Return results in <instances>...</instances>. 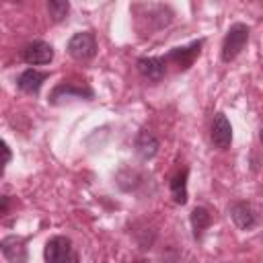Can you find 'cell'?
I'll list each match as a JSON object with an SVG mask.
<instances>
[{
	"label": "cell",
	"mask_w": 263,
	"mask_h": 263,
	"mask_svg": "<svg viewBox=\"0 0 263 263\" xmlns=\"http://www.w3.org/2000/svg\"><path fill=\"white\" fill-rule=\"evenodd\" d=\"M95 97V92L88 88V86H76V84H70V82H64V84H58L51 95H49V103L51 105H60L62 101L66 99H84V101H90Z\"/></svg>",
	"instance_id": "obj_7"
},
{
	"label": "cell",
	"mask_w": 263,
	"mask_h": 263,
	"mask_svg": "<svg viewBox=\"0 0 263 263\" xmlns=\"http://www.w3.org/2000/svg\"><path fill=\"white\" fill-rule=\"evenodd\" d=\"M212 224V216L205 208H193L191 212V228H193V236L195 238H201L203 230Z\"/></svg>",
	"instance_id": "obj_14"
},
{
	"label": "cell",
	"mask_w": 263,
	"mask_h": 263,
	"mask_svg": "<svg viewBox=\"0 0 263 263\" xmlns=\"http://www.w3.org/2000/svg\"><path fill=\"white\" fill-rule=\"evenodd\" d=\"M0 251L8 263H27V247L21 236H4L0 242Z\"/></svg>",
	"instance_id": "obj_8"
},
{
	"label": "cell",
	"mask_w": 263,
	"mask_h": 263,
	"mask_svg": "<svg viewBox=\"0 0 263 263\" xmlns=\"http://www.w3.org/2000/svg\"><path fill=\"white\" fill-rule=\"evenodd\" d=\"M259 138H261V142H263V129H261V136H259Z\"/></svg>",
	"instance_id": "obj_19"
},
{
	"label": "cell",
	"mask_w": 263,
	"mask_h": 263,
	"mask_svg": "<svg viewBox=\"0 0 263 263\" xmlns=\"http://www.w3.org/2000/svg\"><path fill=\"white\" fill-rule=\"evenodd\" d=\"M134 263H150V261H146V259H138V261H134Z\"/></svg>",
	"instance_id": "obj_18"
},
{
	"label": "cell",
	"mask_w": 263,
	"mask_h": 263,
	"mask_svg": "<svg viewBox=\"0 0 263 263\" xmlns=\"http://www.w3.org/2000/svg\"><path fill=\"white\" fill-rule=\"evenodd\" d=\"M230 216L234 220V224L240 228V230H249L257 224V216H255V210L251 208V203L247 201H234L230 205Z\"/></svg>",
	"instance_id": "obj_11"
},
{
	"label": "cell",
	"mask_w": 263,
	"mask_h": 263,
	"mask_svg": "<svg viewBox=\"0 0 263 263\" xmlns=\"http://www.w3.org/2000/svg\"><path fill=\"white\" fill-rule=\"evenodd\" d=\"M45 263H78V253L68 236H51L45 242Z\"/></svg>",
	"instance_id": "obj_1"
},
{
	"label": "cell",
	"mask_w": 263,
	"mask_h": 263,
	"mask_svg": "<svg viewBox=\"0 0 263 263\" xmlns=\"http://www.w3.org/2000/svg\"><path fill=\"white\" fill-rule=\"evenodd\" d=\"M136 66H138V72L146 80H152V82L162 80L164 74H166V62H164V58H140L136 62Z\"/></svg>",
	"instance_id": "obj_9"
},
{
	"label": "cell",
	"mask_w": 263,
	"mask_h": 263,
	"mask_svg": "<svg viewBox=\"0 0 263 263\" xmlns=\"http://www.w3.org/2000/svg\"><path fill=\"white\" fill-rule=\"evenodd\" d=\"M23 62L25 64H31V66H41V64H49L53 60V47L45 41H31L23 47V53H21Z\"/></svg>",
	"instance_id": "obj_5"
},
{
	"label": "cell",
	"mask_w": 263,
	"mask_h": 263,
	"mask_svg": "<svg viewBox=\"0 0 263 263\" xmlns=\"http://www.w3.org/2000/svg\"><path fill=\"white\" fill-rule=\"evenodd\" d=\"M136 152H138V156L142 158V160H150V158H154L156 156V152H158V148H160V144H158V138L152 134V132H148V129H142L138 136H136Z\"/></svg>",
	"instance_id": "obj_12"
},
{
	"label": "cell",
	"mask_w": 263,
	"mask_h": 263,
	"mask_svg": "<svg viewBox=\"0 0 263 263\" xmlns=\"http://www.w3.org/2000/svg\"><path fill=\"white\" fill-rule=\"evenodd\" d=\"M47 12H49V16H51L55 23H60V21H64V18L68 16V12H70V2H66V0H49V2H47Z\"/></svg>",
	"instance_id": "obj_15"
},
{
	"label": "cell",
	"mask_w": 263,
	"mask_h": 263,
	"mask_svg": "<svg viewBox=\"0 0 263 263\" xmlns=\"http://www.w3.org/2000/svg\"><path fill=\"white\" fill-rule=\"evenodd\" d=\"M6 210H8V197H6V195H2V210H0V212H2V214H6Z\"/></svg>",
	"instance_id": "obj_17"
},
{
	"label": "cell",
	"mask_w": 263,
	"mask_h": 263,
	"mask_svg": "<svg viewBox=\"0 0 263 263\" xmlns=\"http://www.w3.org/2000/svg\"><path fill=\"white\" fill-rule=\"evenodd\" d=\"M68 53L76 62H90L97 55V39L95 33L90 31H80L74 33L68 41Z\"/></svg>",
	"instance_id": "obj_3"
},
{
	"label": "cell",
	"mask_w": 263,
	"mask_h": 263,
	"mask_svg": "<svg viewBox=\"0 0 263 263\" xmlns=\"http://www.w3.org/2000/svg\"><path fill=\"white\" fill-rule=\"evenodd\" d=\"M2 152H4V160H2V166H6L8 162H10V148H8V144L6 142H2Z\"/></svg>",
	"instance_id": "obj_16"
},
{
	"label": "cell",
	"mask_w": 263,
	"mask_h": 263,
	"mask_svg": "<svg viewBox=\"0 0 263 263\" xmlns=\"http://www.w3.org/2000/svg\"><path fill=\"white\" fill-rule=\"evenodd\" d=\"M47 78H49L47 72H39V70H35V68H27V70L18 76L16 86H18V90H23V92H27V95H37Z\"/></svg>",
	"instance_id": "obj_10"
},
{
	"label": "cell",
	"mask_w": 263,
	"mask_h": 263,
	"mask_svg": "<svg viewBox=\"0 0 263 263\" xmlns=\"http://www.w3.org/2000/svg\"><path fill=\"white\" fill-rule=\"evenodd\" d=\"M210 138L218 150H228L232 144V125L224 113H216L212 121V132Z\"/></svg>",
	"instance_id": "obj_6"
},
{
	"label": "cell",
	"mask_w": 263,
	"mask_h": 263,
	"mask_svg": "<svg viewBox=\"0 0 263 263\" xmlns=\"http://www.w3.org/2000/svg\"><path fill=\"white\" fill-rule=\"evenodd\" d=\"M187 175H189V171L183 168V171H179L171 179V197L179 205H185L187 203Z\"/></svg>",
	"instance_id": "obj_13"
},
{
	"label": "cell",
	"mask_w": 263,
	"mask_h": 263,
	"mask_svg": "<svg viewBox=\"0 0 263 263\" xmlns=\"http://www.w3.org/2000/svg\"><path fill=\"white\" fill-rule=\"evenodd\" d=\"M201 45H203V41L197 39V41H193V43H189V45L173 47V49L164 55V62H173L179 70H187V68L199 58V53H201Z\"/></svg>",
	"instance_id": "obj_4"
},
{
	"label": "cell",
	"mask_w": 263,
	"mask_h": 263,
	"mask_svg": "<svg viewBox=\"0 0 263 263\" xmlns=\"http://www.w3.org/2000/svg\"><path fill=\"white\" fill-rule=\"evenodd\" d=\"M249 41V27L242 23H236L228 29L224 41H222V62H232L238 58V53L245 49Z\"/></svg>",
	"instance_id": "obj_2"
}]
</instances>
